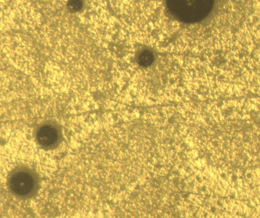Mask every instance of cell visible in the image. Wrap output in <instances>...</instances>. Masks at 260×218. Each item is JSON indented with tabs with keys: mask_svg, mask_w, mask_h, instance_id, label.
Segmentation results:
<instances>
[{
	"mask_svg": "<svg viewBox=\"0 0 260 218\" xmlns=\"http://www.w3.org/2000/svg\"><path fill=\"white\" fill-rule=\"evenodd\" d=\"M169 11L175 18L183 22L200 21L211 12L214 2L209 0L171 1L168 3Z\"/></svg>",
	"mask_w": 260,
	"mask_h": 218,
	"instance_id": "1",
	"label": "cell"
},
{
	"mask_svg": "<svg viewBox=\"0 0 260 218\" xmlns=\"http://www.w3.org/2000/svg\"><path fill=\"white\" fill-rule=\"evenodd\" d=\"M152 53L148 51H142L138 57L139 63L143 66H147L151 64L153 61Z\"/></svg>",
	"mask_w": 260,
	"mask_h": 218,
	"instance_id": "4",
	"label": "cell"
},
{
	"mask_svg": "<svg viewBox=\"0 0 260 218\" xmlns=\"http://www.w3.org/2000/svg\"><path fill=\"white\" fill-rule=\"evenodd\" d=\"M83 6V2L81 1H69L67 3L68 9L73 12H76L80 10Z\"/></svg>",
	"mask_w": 260,
	"mask_h": 218,
	"instance_id": "5",
	"label": "cell"
},
{
	"mask_svg": "<svg viewBox=\"0 0 260 218\" xmlns=\"http://www.w3.org/2000/svg\"><path fill=\"white\" fill-rule=\"evenodd\" d=\"M61 129L55 122L48 121L38 127L36 138L38 144L45 149L57 147L61 141Z\"/></svg>",
	"mask_w": 260,
	"mask_h": 218,
	"instance_id": "3",
	"label": "cell"
},
{
	"mask_svg": "<svg viewBox=\"0 0 260 218\" xmlns=\"http://www.w3.org/2000/svg\"><path fill=\"white\" fill-rule=\"evenodd\" d=\"M8 186L15 195L22 198L32 196L38 186V178L32 170L24 167H17L10 174Z\"/></svg>",
	"mask_w": 260,
	"mask_h": 218,
	"instance_id": "2",
	"label": "cell"
}]
</instances>
